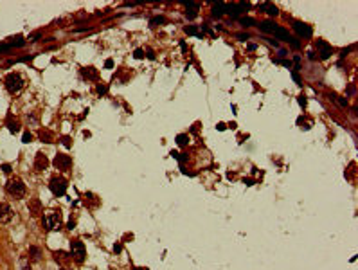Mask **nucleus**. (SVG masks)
<instances>
[{"label":"nucleus","mask_w":358,"mask_h":270,"mask_svg":"<svg viewBox=\"0 0 358 270\" xmlns=\"http://www.w3.org/2000/svg\"><path fill=\"white\" fill-rule=\"evenodd\" d=\"M41 225L45 231H56V229H61L63 227V222H61V212L60 211H47L41 218Z\"/></svg>","instance_id":"nucleus-1"},{"label":"nucleus","mask_w":358,"mask_h":270,"mask_svg":"<svg viewBox=\"0 0 358 270\" xmlns=\"http://www.w3.org/2000/svg\"><path fill=\"white\" fill-rule=\"evenodd\" d=\"M4 85H5V88H7V92H9V94H18L22 88H23L25 81H23V77H22L18 72H11V74H7V76H5Z\"/></svg>","instance_id":"nucleus-2"},{"label":"nucleus","mask_w":358,"mask_h":270,"mask_svg":"<svg viewBox=\"0 0 358 270\" xmlns=\"http://www.w3.org/2000/svg\"><path fill=\"white\" fill-rule=\"evenodd\" d=\"M5 189L7 193L15 198H23L25 196V184L22 182V178L15 176V178H9V182L5 184Z\"/></svg>","instance_id":"nucleus-3"},{"label":"nucleus","mask_w":358,"mask_h":270,"mask_svg":"<svg viewBox=\"0 0 358 270\" xmlns=\"http://www.w3.org/2000/svg\"><path fill=\"white\" fill-rule=\"evenodd\" d=\"M49 187L54 196H63L67 193V187H68V182L63 178V176H52L51 182H49Z\"/></svg>","instance_id":"nucleus-4"},{"label":"nucleus","mask_w":358,"mask_h":270,"mask_svg":"<svg viewBox=\"0 0 358 270\" xmlns=\"http://www.w3.org/2000/svg\"><path fill=\"white\" fill-rule=\"evenodd\" d=\"M70 256L74 258L76 263H83V261H85V258H86V249H85L83 241H79V240H72V241H70Z\"/></svg>","instance_id":"nucleus-5"},{"label":"nucleus","mask_w":358,"mask_h":270,"mask_svg":"<svg viewBox=\"0 0 358 270\" xmlns=\"http://www.w3.org/2000/svg\"><path fill=\"white\" fill-rule=\"evenodd\" d=\"M315 49H317V54L320 59H328V58H331V54H333V47L328 41H324V40H317L315 41Z\"/></svg>","instance_id":"nucleus-6"},{"label":"nucleus","mask_w":358,"mask_h":270,"mask_svg":"<svg viewBox=\"0 0 358 270\" xmlns=\"http://www.w3.org/2000/svg\"><path fill=\"white\" fill-rule=\"evenodd\" d=\"M54 166H56V169H60V171H68L70 166H72V158H70L68 155H65V153H58L56 157H54Z\"/></svg>","instance_id":"nucleus-7"},{"label":"nucleus","mask_w":358,"mask_h":270,"mask_svg":"<svg viewBox=\"0 0 358 270\" xmlns=\"http://www.w3.org/2000/svg\"><path fill=\"white\" fill-rule=\"evenodd\" d=\"M292 27H293V31L297 33L300 38H311V34H313V29H311V25H308V23H304V22H293L292 23Z\"/></svg>","instance_id":"nucleus-8"},{"label":"nucleus","mask_w":358,"mask_h":270,"mask_svg":"<svg viewBox=\"0 0 358 270\" xmlns=\"http://www.w3.org/2000/svg\"><path fill=\"white\" fill-rule=\"evenodd\" d=\"M11 218H13L11 205L9 204H0V222L2 223H7V222H11Z\"/></svg>","instance_id":"nucleus-9"},{"label":"nucleus","mask_w":358,"mask_h":270,"mask_svg":"<svg viewBox=\"0 0 358 270\" xmlns=\"http://www.w3.org/2000/svg\"><path fill=\"white\" fill-rule=\"evenodd\" d=\"M49 166V158H47V155L45 153H36V158H34V169H38V171H43L45 168Z\"/></svg>","instance_id":"nucleus-10"},{"label":"nucleus","mask_w":358,"mask_h":270,"mask_svg":"<svg viewBox=\"0 0 358 270\" xmlns=\"http://www.w3.org/2000/svg\"><path fill=\"white\" fill-rule=\"evenodd\" d=\"M81 74H83V77L92 79V81H97L99 79V72H97L96 67H85V69H81Z\"/></svg>","instance_id":"nucleus-11"},{"label":"nucleus","mask_w":358,"mask_h":270,"mask_svg":"<svg viewBox=\"0 0 358 270\" xmlns=\"http://www.w3.org/2000/svg\"><path fill=\"white\" fill-rule=\"evenodd\" d=\"M258 27L263 31V33H274L276 31V27H277V23L276 22H272V20H265V22H261V23H258Z\"/></svg>","instance_id":"nucleus-12"},{"label":"nucleus","mask_w":358,"mask_h":270,"mask_svg":"<svg viewBox=\"0 0 358 270\" xmlns=\"http://www.w3.org/2000/svg\"><path fill=\"white\" fill-rule=\"evenodd\" d=\"M223 13H227V15H230L232 18H238L239 16V7L238 4H225V7H223Z\"/></svg>","instance_id":"nucleus-13"},{"label":"nucleus","mask_w":358,"mask_h":270,"mask_svg":"<svg viewBox=\"0 0 358 270\" xmlns=\"http://www.w3.org/2000/svg\"><path fill=\"white\" fill-rule=\"evenodd\" d=\"M29 212L34 214V216L41 212V202L38 200V198H31V200H29Z\"/></svg>","instance_id":"nucleus-14"},{"label":"nucleus","mask_w":358,"mask_h":270,"mask_svg":"<svg viewBox=\"0 0 358 270\" xmlns=\"http://www.w3.org/2000/svg\"><path fill=\"white\" fill-rule=\"evenodd\" d=\"M272 34H274V36H276L277 40H281V41H288V40H290V34H288V31H286L284 27H279V25L276 27V31H274Z\"/></svg>","instance_id":"nucleus-15"},{"label":"nucleus","mask_w":358,"mask_h":270,"mask_svg":"<svg viewBox=\"0 0 358 270\" xmlns=\"http://www.w3.org/2000/svg\"><path fill=\"white\" fill-rule=\"evenodd\" d=\"M263 11H265V13H268L270 16H277V15H279L277 5H274V4H268V2H265V4H263Z\"/></svg>","instance_id":"nucleus-16"},{"label":"nucleus","mask_w":358,"mask_h":270,"mask_svg":"<svg viewBox=\"0 0 358 270\" xmlns=\"http://www.w3.org/2000/svg\"><path fill=\"white\" fill-rule=\"evenodd\" d=\"M7 128L11 133H18L20 132V124L16 121H13V115H7Z\"/></svg>","instance_id":"nucleus-17"},{"label":"nucleus","mask_w":358,"mask_h":270,"mask_svg":"<svg viewBox=\"0 0 358 270\" xmlns=\"http://www.w3.org/2000/svg\"><path fill=\"white\" fill-rule=\"evenodd\" d=\"M38 137H40L43 142H54V135H52V132H49V130H40Z\"/></svg>","instance_id":"nucleus-18"},{"label":"nucleus","mask_w":358,"mask_h":270,"mask_svg":"<svg viewBox=\"0 0 358 270\" xmlns=\"http://www.w3.org/2000/svg\"><path fill=\"white\" fill-rule=\"evenodd\" d=\"M239 20V23L241 25H245V27H254V25H258V22L254 18H250V16H241V18H238Z\"/></svg>","instance_id":"nucleus-19"},{"label":"nucleus","mask_w":358,"mask_h":270,"mask_svg":"<svg viewBox=\"0 0 358 270\" xmlns=\"http://www.w3.org/2000/svg\"><path fill=\"white\" fill-rule=\"evenodd\" d=\"M29 256H31V259L33 261H38L41 258V250L38 247H29Z\"/></svg>","instance_id":"nucleus-20"},{"label":"nucleus","mask_w":358,"mask_h":270,"mask_svg":"<svg viewBox=\"0 0 358 270\" xmlns=\"http://www.w3.org/2000/svg\"><path fill=\"white\" fill-rule=\"evenodd\" d=\"M184 31H185L187 34H191V36H198V38H202V33H198V27H196V25H187Z\"/></svg>","instance_id":"nucleus-21"},{"label":"nucleus","mask_w":358,"mask_h":270,"mask_svg":"<svg viewBox=\"0 0 358 270\" xmlns=\"http://www.w3.org/2000/svg\"><path fill=\"white\" fill-rule=\"evenodd\" d=\"M177 142H178V146H187V142H189V137H187V133L177 135Z\"/></svg>","instance_id":"nucleus-22"},{"label":"nucleus","mask_w":358,"mask_h":270,"mask_svg":"<svg viewBox=\"0 0 358 270\" xmlns=\"http://www.w3.org/2000/svg\"><path fill=\"white\" fill-rule=\"evenodd\" d=\"M286 43H290V47H292V49H295V51L300 49V41H299V38H292V36H290V40H288Z\"/></svg>","instance_id":"nucleus-23"},{"label":"nucleus","mask_w":358,"mask_h":270,"mask_svg":"<svg viewBox=\"0 0 358 270\" xmlns=\"http://www.w3.org/2000/svg\"><path fill=\"white\" fill-rule=\"evenodd\" d=\"M331 97H333V99L337 101V103H338V105H340V106H342V108H346V106H347V99H344V97L337 96V94H333V96H331Z\"/></svg>","instance_id":"nucleus-24"},{"label":"nucleus","mask_w":358,"mask_h":270,"mask_svg":"<svg viewBox=\"0 0 358 270\" xmlns=\"http://www.w3.org/2000/svg\"><path fill=\"white\" fill-rule=\"evenodd\" d=\"M61 144H63L65 148H70V146H72V139H70L68 135H63V137H61Z\"/></svg>","instance_id":"nucleus-25"},{"label":"nucleus","mask_w":358,"mask_h":270,"mask_svg":"<svg viewBox=\"0 0 358 270\" xmlns=\"http://www.w3.org/2000/svg\"><path fill=\"white\" fill-rule=\"evenodd\" d=\"M164 22H166L164 16H155V18L149 20V25H157V23H164Z\"/></svg>","instance_id":"nucleus-26"},{"label":"nucleus","mask_w":358,"mask_h":270,"mask_svg":"<svg viewBox=\"0 0 358 270\" xmlns=\"http://www.w3.org/2000/svg\"><path fill=\"white\" fill-rule=\"evenodd\" d=\"M185 16H187L189 20H193V18L198 16V13H196V9H189V11H185Z\"/></svg>","instance_id":"nucleus-27"},{"label":"nucleus","mask_w":358,"mask_h":270,"mask_svg":"<svg viewBox=\"0 0 358 270\" xmlns=\"http://www.w3.org/2000/svg\"><path fill=\"white\" fill-rule=\"evenodd\" d=\"M31 140H33V135L29 133V132H25L23 137H22V142H25V144H27V142H31Z\"/></svg>","instance_id":"nucleus-28"},{"label":"nucleus","mask_w":358,"mask_h":270,"mask_svg":"<svg viewBox=\"0 0 358 270\" xmlns=\"http://www.w3.org/2000/svg\"><path fill=\"white\" fill-rule=\"evenodd\" d=\"M133 58H137V59H142V58H144V51H142V49H137V51L133 52Z\"/></svg>","instance_id":"nucleus-29"},{"label":"nucleus","mask_w":358,"mask_h":270,"mask_svg":"<svg viewBox=\"0 0 358 270\" xmlns=\"http://www.w3.org/2000/svg\"><path fill=\"white\" fill-rule=\"evenodd\" d=\"M292 79H293L297 85H302V79H300V76H299L297 72H292Z\"/></svg>","instance_id":"nucleus-30"},{"label":"nucleus","mask_w":358,"mask_h":270,"mask_svg":"<svg viewBox=\"0 0 358 270\" xmlns=\"http://www.w3.org/2000/svg\"><path fill=\"white\" fill-rule=\"evenodd\" d=\"M96 90H97V94H106V85H101L99 83V85L96 87Z\"/></svg>","instance_id":"nucleus-31"},{"label":"nucleus","mask_w":358,"mask_h":270,"mask_svg":"<svg viewBox=\"0 0 358 270\" xmlns=\"http://www.w3.org/2000/svg\"><path fill=\"white\" fill-rule=\"evenodd\" d=\"M297 101H299V105H300L302 108H304V106H306V103H308V99H306V96H299V97H297Z\"/></svg>","instance_id":"nucleus-32"},{"label":"nucleus","mask_w":358,"mask_h":270,"mask_svg":"<svg viewBox=\"0 0 358 270\" xmlns=\"http://www.w3.org/2000/svg\"><path fill=\"white\" fill-rule=\"evenodd\" d=\"M236 38H238L239 41H247V40H248V34H245V33H238V34H236Z\"/></svg>","instance_id":"nucleus-33"},{"label":"nucleus","mask_w":358,"mask_h":270,"mask_svg":"<svg viewBox=\"0 0 358 270\" xmlns=\"http://www.w3.org/2000/svg\"><path fill=\"white\" fill-rule=\"evenodd\" d=\"M146 56H148V59H155V52H153V49H148V51H146Z\"/></svg>","instance_id":"nucleus-34"},{"label":"nucleus","mask_w":358,"mask_h":270,"mask_svg":"<svg viewBox=\"0 0 358 270\" xmlns=\"http://www.w3.org/2000/svg\"><path fill=\"white\" fill-rule=\"evenodd\" d=\"M2 171L4 173H11V166L9 164H2Z\"/></svg>","instance_id":"nucleus-35"},{"label":"nucleus","mask_w":358,"mask_h":270,"mask_svg":"<svg viewBox=\"0 0 358 270\" xmlns=\"http://www.w3.org/2000/svg\"><path fill=\"white\" fill-rule=\"evenodd\" d=\"M74 227H76V220H72V218H70V222H68V225H67V229H68V231H72Z\"/></svg>","instance_id":"nucleus-36"},{"label":"nucleus","mask_w":358,"mask_h":270,"mask_svg":"<svg viewBox=\"0 0 358 270\" xmlns=\"http://www.w3.org/2000/svg\"><path fill=\"white\" fill-rule=\"evenodd\" d=\"M104 67H106V69H112V67H114V59L108 58L106 61H104Z\"/></svg>","instance_id":"nucleus-37"},{"label":"nucleus","mask_w":358,"mask_h":270,"mask_svg":"<svg viewBox=\"0 0 358 270\" xmlns=\"http://www.w3.org/2000/svg\"><path fill=\"white\" fill-rule=\"evenodd\" d=\"M121 250H122V245H121V243H115V245H114V252H117V254H119Z\"/></svg>","instance_id":"nucleus-38"},{"label":"nucleus","mask_w":358,"mask_h":270,"mask_svg":"<svg viewBox=\"0 0 358 270\" xmlns=\"http://www.w3.org/2000/svg\"><path fill=\"white\" fill-rule=\"evenodd\" d=\"M178 160H180V164H184V162H185V160H187V155H185V153L178 155Z\"/></svg>","instance_id":"nucleus-39"},{"label":"nucleus","mask_w":358,"mask_h":270,"mask_svg":"<svg viewBox=\"0 0 358 270\" xmlns=\"http://www.w3.org/2000/svg\"><path fill=\"white\" fill-rule=\"evenodd\" d=\"M247 49L252 52V51H256V49H258V45H256V43H248V45H247Z\"/></svg>","instance_id":"nucleus-40"},{"label":"nucleus","mask_w":358,"mask_h":270,"mask_svg":"<svg viewBox=\"0 0 358 270\" xmlns=\"http://www.w3.org/2000/svg\"><path fill=\"white\" fill-rule=\"evenodd\" d=\"M243 182H245L247 186H252V184H254V180H252V178H243Z\"/></svg>","instance_id":"nucleus-41"},{"label":"nucleus","mask_w":358,"mask_h":270,"mask_svg":"<svg viewBox=\"0 0 358 270\" xmlns=\"http://www.w3.org/2000/svg\"><path fill=\"white\" fill-rule=\"evenodd\" d=\"M216 128H218L219 132H223V130H225V124H223V123H219V124H216Z\"/></svg>","instance_id":"nucleus-42"},{"label":"nucleus","mask_w":358,"mask_h":270,"mask_svg":"<svg viewBox=\"0 0 358 270\" xmlns=\"http://www.w3.org/2000/svg\"><path fill=\"white\" fill-rule=\"evenodd\" d=\"M169 155H171V157H173V158H178V151H171V153H169Z\"/></svg>","instance_id":"nucleus-43"},{"label":"nucleus","mask_w":358,"mask_h":270,"mask_svg":"<svg viewBox=\"0 0 358 270\" xmlns=\"http://www.w3.org/2000/svg\"><path fill=\"white\" fill-rule=\"evenodd\" d=\"M308 58H310V59H315L317 56H315V52H308Z\"/></svg>","instance_id":"nucleus-44"},{"label":"nucleus","mask_w":358,"mask_h":270,"mask_svg":"<svg viewBox=\"0 0 358 270\" xmlns=\"http://www.w3.org/2000/svg\"><path fill=\"white\" fill-rule=\"evenodd\" d=\"M180 47H182V51H187V45H185L184 41H180Z\"/></svg>","instance_id":"nucleus-45"},{"label":"nucleus","mask_w":358,"mask_h":270,"mask_svg":"<svg viewBox=\"0 0 358 270\" xmlns=\"http://www.w3.org/2000/svg\"><path fill=\"white\" fill-rule=\"evenodd\" d=\"M133 270H148V268H146V267H135Z\"/></svg>","instance_id":"nucleus-46"}]
</instances>
